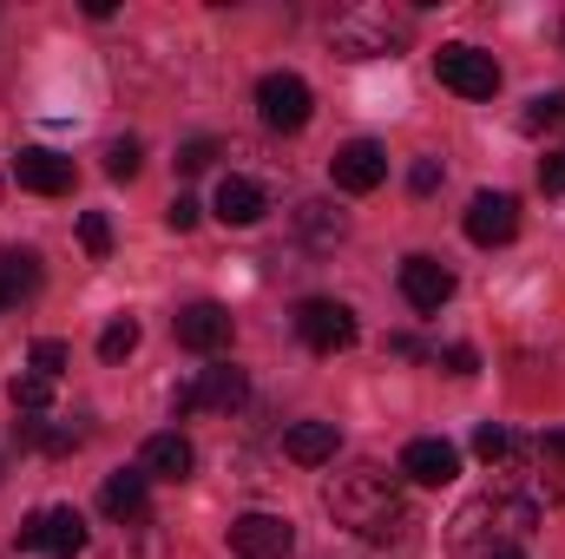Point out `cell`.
<instances>
[{"instance_id": "1", "label": "cell", "mask_w": 565, "mask_h": 559, "mask_svg": "<svg viewBox=\"0 0 565 559\" xmlns=\"http://www.w3.org/2000/svg\"><path fill=\"white\" fill-rule=\"evenodd\" d=\"M322 507H329L335 527H349V534H362V540H375V547H402V540L415 534V514H408V500H402V474H388L382 461L342 467V474L322 487Z\"/></svg>"}, {"instance_id": "2", "label": "cell", "mask_w": 565, "mask_h": 559, "mask_svg": "<svg viewBox=\"0 0 565 559\" xmlns=\"http://www.w3.org/2000/svg\"><path fill=\"white\" fill-rule=\"evenodd\" d=\"M408 40V20H388L382 7H355V13H342L335 27H329V46L342 53V60H382V53H395Z\"/></svg>"}, {"instance_id": "3", "label": "cell", "mask_w": 565, "mask_h": 559, "mask_svg": "<svg viewBox=\"0 0 565 559\" xmlns=\"http://www.w3.org/2000/svg\"><path fill=\"white\" fill-rule=\"evenodd\" d=\"M434 73H440V86L460 93V99H493V93H500V60L480 53V46H440V53H434Z\"/></svg>"}, {"instance_id": "4", "label": "cell", "mask_w": 565, "mask_h": 559, "mask_svg": "<svg viewBox=\"0 0 565 559\" xmlns=\"http://www.w3.org/2000/svg\"><path fill=\"white\" fill-rule=\"evenodd\" d=\"M244 395H250V382H244V369H231V362H211V369H198V382H184L178 389V415H198V409H211V415H231V409H244Z\"/></svg>"}, {"instance_id": "5", "label": "cell", "mask_w": 565, "mask_h": 559, "mask_svg": "<svg viewBox=\"0 0 565 559\" xmlns=\"http://www.w3.org/2000/svg\"><path fill=\"white\" fill-rule=\"evenodd\" d=\"M20 547L26 553H46V559H79L86 553V520L73 507H40L26 527H20Z\"/></svg>"}, {"instance_id": "6", "label": "cell", "mask_w": 565, "mask_h": 559, "mask_svg": "<svg viewBox=\"0 0 565 559\" xmlns=\"http://www.w3.org/2000/svg\"><path fill=\"white\" fill-rule=\"evenodd\" d=\"M296 336H302L316 356H335V349L355 342V309L335 303V296H309V303L296 309Z\"/></svg>"}, {"instance_id": "7", "label": "cell", "mask_w": 565, "mask_h": 559, "mask_svg": "<svg viewBox=\"0 0 565 559\" xmlns=\"http://www.w3.org/2000/svg\"><path fill=\"white\" fill-rule=\"evenodd\" d=\"M257 113H264L270 133H302L309 113H316V99H309V86L296 73H264L257 80Z\"/></svg>"}, {"instance_id": "8", "label": "cell", "mask_w": 565, "mask_h": 559, "mask_svg": "<svg viewBox=\"0 0 565 559\" xmlns=\"http://www.w3.org/2000/svg\"><path fill=\"white\" fill-rule=\"evenodd\" d=\"M224 540H231V553H237V559H289L296 527H289L282 514H237Z\"/></svg>"}, {"instance_id": "9", "label": "cell", "mask_w": 565, "mask_h": 559, "mask_svg": "<svg viewBox=\"0 0 565 559\" xmlns=\"http://www.w3.org/2000/svg\"><path fill=\"white\" fill-rule=\"evenodd\" d=\"M447 553L454 559H480V553H500V520H493V494L467 500L454 520H447Z\"/></svg>"}, {"instance_id": "10", "label": "cell", "mask_w": 565, "mask_h": 559, "mask_svg": "<svg viewBox=\"0 0 565 559\" xmlns=\"http://www.w3.org/2000/svg\"><path fill=\"white\" fill-rule=\"evenodd\" d=\"M467 238L473 244H513L520 238V198L513 191H480L473 204H467Z\"/></svg>"}, {"instance_id": "11", "label": "cell", "mask_w": 565, "mask_h": 559, "mask_svg": "<svg viewBox=\"0 0 565 559\" xmlns=\"http://www.w3.org/2000/svg\"><path fill=\"white\" fill-rule=\"evenodd\" d=\"M329 178H335V191H355V198H362V191H375V184L388 178V151L375 139H349L329 158Z\"/></svg>"}, {"instance_id": "12", "label": "cell", "mask_w": 565, "mask_h": 559, "mask_svg": "<svg viewBox=\"0 0 565 559\" xmlns=\"http://www.w3.org/2000/svg\"><path fill=\"white\" fill-rule=\"evenodd\" d=\"M13 184L33 191V198H66V191H73V158H60V151H46V145H26V151L13 158Z\"/></svg>"}, {"instance_id": "13", "label": "cell", "mask_w": 565, "mask_h": 559, "mask_svg": "<svg viewBox=\"0 0 565 559\" xmlns=\"http://www.w3.org/2000/svg\"><path fill=\"white\" fill-rule=\"evenodd\" d=\"M178 342L191 349V356H224L231 349V309L224 303H191V309H178Z\"/></svg>"}, {"instance_id": "14", "label": "cell", "mask_w": 565, "mask_h": 559, "mask_svg": "<svg viewBox=\"0 0 565 559\" xmlns=\"http://www.w3.org/2000/svg\"><path fill=\"white\" fill-rule=\"evenodd\" d=\"M402 474L422 481V487H447V481L460 474V447L440 441V434H415V441L402 447Z\"/></svg>"}, {"instance_id": "15", "label": "cell", "mask_w": 565, "mask_h": 559, "mask_svg": "<svg viewBox=\"0 0 565 559\" xmlns=\"http://www.w3.org/2000/svg\"><path fill=\"white\" fill-rule=\"evenodd\" d=\"M264 211H270V191H264L257 178L231 171V178L217 184V218H224L231 231H250V224H264Z\"/></svg>"}, {"instance_id": "16", "label": "cell", "mask_w": 565, "mask_h": 559, "mask_svg": "<svg viewBox=\"0 0 565 559\" xmlns=\"http://www.w3.org/2000/svg\"><path fill=\"white\" fill-rule=\"evenodd\" d=\"M402 296H408L415 309H440V303L454 296V271H447L440 257H408V264H402Z\"/></svg>"}, {"instance_id": "17", "label": "cell", "mask_w": 565, "mask_h": 559, "mask_svg": "<svg viewBox=\"0 0 565 559\" xmlns=\"http://www.w3.org/2000/svg\"><path fill=\"white\" fill-rule=\"evenodd\" d=\"M335 447H342L335 421H289V434H282V454L296 467H322V461H335Z\"/></svg>"}, {"instance_id": "18", "label": "cell", "mask_w": 565, "mask_h": 559, "mask_svg": "<svg viewBox=\"0 0 565 559\" xmlns=\"http://www.w3.org/2000/svg\"><path fill=\"white\" fill-rule=\"evenodd\" d=\"M296 231H302L309 251H335V244L349 238V218H342L329 198H302V204H296Z\"/></svg>"}, {"instance_id": "19", "label": "cell", "mask_w": 565, "mask_h": 559, "mask_svg": "<svg viewBox=\"0 0 565 559\" xmlns=\"http://www.w3.org/2000/svg\"><path fill=\"white\" fill-rule=\"evenodd\" d=\"M139 467H145V481H151V474H158V481H184V474L198 467V454H191L184 434H151L139 447Z\"/></svg>"}, {"instance_id": "20", "label": "cell", "mask_w": 565, "mask_h": 559, "mask_svg": "<svg viewBox=\"0 0 565 559\" xmlns=\"http://www.w3.org/2000/svg\"><path fill=\"white\" fill-rule=\"evenodd\" d=\"M33 289H40V257L26 244H7L0 251V309H20Z\"/></svg>"}, {"instance_id": "21", "label": "cell", "mask_w": 565, "mask_h": 559, "mask_svg": "<svg viewBox=\"0 0 565 559\" xmlns=\"http://www.w3.org/2000/svg\"><path fill=\"white\" fill-rule=\"evenodd\" d=\"M99 507H106L113 520H139L145 514V467H119V474H106Z\"/></svg>"}, {"instance_id": "22", "label": "cell", "mask_w": 565, "mask_h": 559, "mask_svg": "<svg viewBox=\"0 0 565 559\" xmlns=\"http://www.w3.org/2000/svg\"><path fill=\"white\" fill-rule=\"evenodd\" d=\"M13 441L46 447V454H73L79 447V428H53V421H40V415H20L13 421Z\"/></svg>"}, {"instance_id": "23", "label": "cell", "mask_w": 565, "mask_h": 559, "mask_svg": "<svg viewBox=\"0 0 565 559\" xmlns=\"http://www.w3.org/2000/svg\"><path fill=\"white\" fill-rule=\"evenodd\" d=\"M7 402H13V415H46L53 409V376H40V369L13 376L7 382Z\"/></svg>"}, {"instance_id": "24", "label": "cell", "mask_w": 565, "mask_h": 559, "mask_svg": "<svg viewBox=\"0 0 565 559\" xmlns=\"http://www.w3.org/2000/svg\"><path fill=\"white\" fill-rule=\"evenodd\" d=\"M132 349H139V323H132V316H119V323L99 329V356H106V362H126Z\"/></svg>"}, {"instance_id": "25", "label": "cell", "mask_w": 565, "mask_h": 559, "mask_svg": "<svg viewBox=\"0 0 565 559\" xmlns=\"http://www.w3.org/2000/svg\"><path fill=\"white\" fill-rule=\"evenodd\" d=\"M559 119H565V93H533L526 113H520L526 133H546V126H559Z\"/></svg>"}, {"instance_id": "26", "label": "cell", "mask_w": 565, "mask_h": 559, "mask_svg": "<svg viewBox=\"0 0 565 559\" xmlns=\"http://www.w3.org/2000/svg\"><path fill=\"white\" fill-rule=\"evenodd\" d=\"M139 158H145L139 139H113V145H106V178H119V184H126V178H139Z\"/></svg>"}, {"instance_id": "27", "label": "cell", "mask_w": 565, "mask_h": 559, "mask_svg": "<svg viewBox=\"0 0 565 559\" xmlns=\"http://www.w3.org/2000/svg\"><path fill=\"white\" fill-rule=\"evenodd\" d=\"M513 447H520V441H513V434H507V428H500V421H487V428H480V434H473V454H480V461H487V467H493V461H507V454H513Z\"/></svg>"}, {"instance_id": "28", "label": "cell", "mask_w": 565, "mask_h": 559, "mask_svg": "<svg viewBox=\"0 0 565 559\" xmlns=\"http://www.w3.org/2000/svg\"><path fill=\"white\" fill-rule=\"evenodd\" d=\"M224 145L217 139H184L178 145V171H211V158H217Z\"/></svg>"}, {"instance_id": "29", "label": "cell", "mask_w": 565, "mask_h": 559, "mask_svg": "<svg viewBox=\"0 0 565 559\" xmlns=\"http://www.w3.org/2000/svg\"><path fill=\"white\" fill-rule=\"evenodd\" d=\"M79 244H86L93 257H106V251H113V224H106L99 211H86V218H79Z\"/></svg>"}, {"instance_id": "30", "label": "cell", "mask_w": 565, "mask_h": 559, "mask_svg": "<svg viewBox=\"0 0 565 559\" xmlns=\"http://www.w3.org/2000/svg\"><path fill=\"white\" fill-rule=\"evenodd\" d=\"M33 369L60 382V369H66V342H53V336H40V342H33Z\"/></svg>"}, {"instance_id": "31", "label": "cell", "mask_w": 565, "mask_h": 559, "mask_svg": "<svg viewBox=\"0 0 565 559\" xmlns=\"http://www.w3.org/2000/svg\"><path fill=\"white\" fill-rule=\"evenodd\" d=\"M198 218H204V211H198V198H184V191H178V198H171V211H164V224H171V231H191Z\"/></svg>"}, {"instance_id": "32", "label": "cell", "mask_w": 565, "mask_h": 559, "mask_svg": "<svg viewBox=\"0 0 565 559\" xmlns=\"http://www.w3.org/2000/svg\"><path fill=\"white\" fill-rule=\"evenodd\" d=\"M540 191H553V198H565V151H553V158H540Z\"/></svg>"}, {"instance_id": "33", "label": "cell", "mask_w": 565, "mask_h": 559, "mask_svg": "<svg viewBox=\"0 0 565 559\" xmlns=\"http://www.w3.org/2000/svg\"><path fill=\"white\" fill-rule=\"evenodd\" d=\"M440 362H447L454 376H473V369H480V356H473L467 342H447V356H440Z\"/></svg>"}, {"instance_id": "34", "label": "cell", "mask_w": 565, "mask_h": 559, "mask_svg": "<svg viewBox=\"0 0 565 559\" xmlns=\"http://www.w3.org/2000/svg\"><path fill=\"white\" fill-rule=\"evenodd\" d=\"M434 184H440V165H434V158H422V165L408 171V191H415V198H427Z\"/></svg>"}, {"instance_id": "35", "label": "cell", "mask_w": 565, "mask_h": 559, "mask_svg": "<svg viewBox=\"0 0 565 559\" xmlns=\"http://www.w3.org/2000/svg\"><path fill=\"white\" fill-rule=\"evenodd\" d=\"M540 447H546V454H553V461H565V434H546V441H540Z\"/></svg>"}, {"instance_id": "36", "label": "cell", "mask_w": 565, "mask_h": 559, "mask_svg": "<svg viewBox=\"0 0 565 559\" xmlns=\"http://www.w3.org/2000/svg\"><path fill=\"white\" fill-rule=\"evenodd\" d=\"M487 559H526V553L520 547H500V553H487Z\"/></svg>"}]
</instances>
